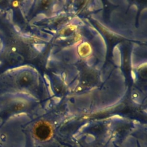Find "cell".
I'll return each mask as SVG.
<instances>
[{
    "label": "cell",
    "instance_id": "obj_1",
    "mask_svg": "<svg viewBox=\"0 0 147 147\" xmlns=\"http://www.w3.org/2000/svg\"><path fill=\"white\" fill-rule=\"evenodd\" d=\"M33 133L36 138L40 141H47L53 134V129L51 125L45 121L38 122L34 126Z\"/></svg>",
    "mask_w": 147,
    "mask_h": 147
}]
</instances>
